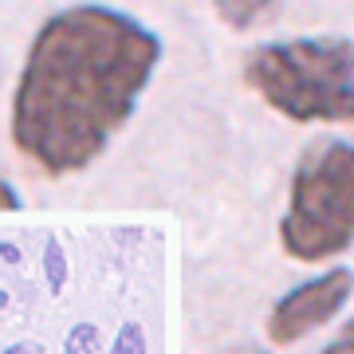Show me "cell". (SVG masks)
Listing matches in <instances>:
<instances>
[{
    "label": "cell",
    "mask_w": 354,
    "mask_h": 354,
    "mask_svg": "<svg viewBox=\"0 0 354 354\" xmlns=\"http://www.w3.org/2000/svg\"><path fill=\"white\" fill-rule=\"evenodd\" d=\"M272 4H276V0H216V16H221L228 28L244 32V28L260 24V20L272 12Z\"/></svg>",
    "instance_id": "5b68a950"
},
{
    "label": "cell",
    "mask_w": 354,
    "mask_h": 354,
    "mask_svg": "<svg viewBox=\"0 0 354 354\" xmlns=\"http://www.w3.org/2000/svg\"><path fill=\"white\" fill-rule=\"evenodd\" d=\"M354 244V142H315L299 158L279 216V248L299 264L335 260Z\"/></svg>",
    "instance_id": "3957f363"
},
{
    "label": "cell",
    "mask_w": 354,
    "mask_h": 354,
    "mask_svg": "<svg viewBox=\"0 0 354 354\" xmlns=\"http://www.w3.org/2000/svg\"><path fill=\"white\" fill-rule=\"evenodd\" d=\"M162 64V39L138 16L71 4L32 36L12 91L16 153L48 177L95 165L138 111Z\"/></svg>",
    "instance_id": "6da1fadb"
},
{
    "label": "cell",
    "mask_w": 354,
    "mask_h": 354,
    "mask_svg": "<svg viewBox=\"0 0 354 354\" xmlns=\"http://www.w3.org/2000/svg\"><path fill=\"white\" fill-rule=\"evenodd\" d=\"M323 354H354V319L346 323V327H342V335H339L335 342H330V346H327Z\"/></svg>",
    "instance_id": "9c48e42d"
},
{
    "label": "cell",
    "mask_w": 354,
    "mask_h": 354,
    "mask_svg": "<svg viewBox=\"0 0 354 354\" xmlns=\"http://www.w3.org/2000/svg\"><path fill=\"white\" fill-rule=\"evenodd\" d=\"M67 276H71V268H67L64 244L55 241V236H48V244H44V279H48V291H51V295H64Z\"/></svg>",
    "instance_id": "8992f818"
},
{
    "label": "cell",
    "mask_w": 354,
    "mask_h": 354,
    "mask_svg": "<svg viewBox=\"0 0 354 354\" xmlns=\"http://www.w3.org/2000/svg\"><path fill=\"white\" fill-rule=\"evenodd\" d=\"M244 83L288 122H354V44L342 36L260 44L244 59Z\"/></svg>",
    "instance_id": "7a4b0ae2"
},
{
    "label": "cell",
    "mask_w": 354,
    "mask_h": 354,
    "mask_svg": "<svg viewBox=\"0 0 354 354\" xmlns=\"http://www.w3.org/2000/svg\"><path fill=\"white\" fill-rule=\"evenodd\" d=\"M99 346H102V330L95 323H75L64 339V354H99Z\"/></svg>",
    "instance_id": "52a82bcc"
},
{
    "label": "cell",
    "mask_w": 354,
    "mask_h": 354,
    "mask_svg": "<svg viewBox=\"0 0 354 354\" xmlns=\"http://www.w3.org/2000/svg\"><path fill=\"white\" fill-rule=\"evenodd\" d=\"M244 354H260V351H244Z\"/></svg>",
    "instance_id": "4fadbf2b"
},
{
    "label": "cell",
    "mask_w": 354,
    "mask_h": 354,
    "mask_svg": "<svg viewBox=\"0 0 354 354\" xmlns=\"http://www.w3.org/2000/svg\"><path fill=\"white\" fill-rule=\"evenodd\" d=\"M0 354H44V351H39L36 342H12V346H4Z\"/></svg>",
    "instance_id": "8fae6325"
},
{
    "label": "cell",
    "mask_w": 354,
    "mask_h": 354,
    "mask_svg": "<svg viewBox=\"0 0 354 354\" xmlns=\"http://www.w3.org/2000/svg\"><path fill=\"white\" fill-rule=\"evenodd\" d=\"M354 295V272L351 268H330L323 276L307 279L299 288H291L288 295H279L276 307L268 311V339L276 346H291V342L307 339L311 330L339 315L346 299Z\"/></svg>",
    "instance_id": "277c9868"
},
{
    "label": "cell",
    "mask_w": 354,
    "mask_h": 354,
    "mask_svg": "<svg viewBox=\"0 0 354 354\" xmlns=\"http://www.w3.org/2000/svg\"><path fill=\"white\" fill-rule=\"evenodd\" d=\"M20 193L12 189V181H4V177H0V213H16V209H20Z\"/></svg>",
    "instance_id": "30bf717a"
},
{
    "label": "cell",
    "mask_w": 354,
    "mask_h": 354,
    "mask_svg": "<svg viewBox=\"0 0 354 354\" xmlns=\"http://www.w3.org/2000/svg\"><path fill=\"white\" fill-rule=\"evenodd\" d=\"M0 260L16 264V260H20V248H12V244H0Z\"/></svg>",
    "instance_id": "7c38bea8"
},
{
    "label": "cell",
    "mask_w": 354,
    "mask_h": 354,
    "mask_svg": "<svg viewBox=\"0 0 354 354\" xmlns=\"http://www.w3.org/2000/svg\"><path fill=\"white\" fill-rule=\"evenodd\" d=\"M111 354H150L146 351V330H142V323H122Z\"/></svg>",
    "instance_id": "ba28073f"
}]
</instances>
